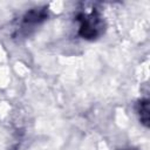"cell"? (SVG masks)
Masks as SVG:
<instances>
[{"instance_id": "obj_2", "label": "cell", "mask_w": 150, "mask_h": 150, "mask_svg": "<svg viewBox=\"0 0 150 150\" xmlns=\"http://www.w3.org/2000/svg\"><path fill=\"white\" fill-rule=\"evenodd\" d=\"M138 114L141 122L145 127H149V101L146 98L141 100V102L138 103Z\"/></svg>"}, {"instance_id": "obj_1", "label": "cell", "mask_w": 150, "mask_h": 150, "mask_svg": "<svg viewBox=\"0 0 150 150\" xmlns=\"http://www.w3.org/2000/svg\"><path fill=\"white\" fill-rule=\"evenodd\" d=\"M100 32V20L96 15H82L80 34L86 39H94Z\"/></svg>"}]
</instances>
